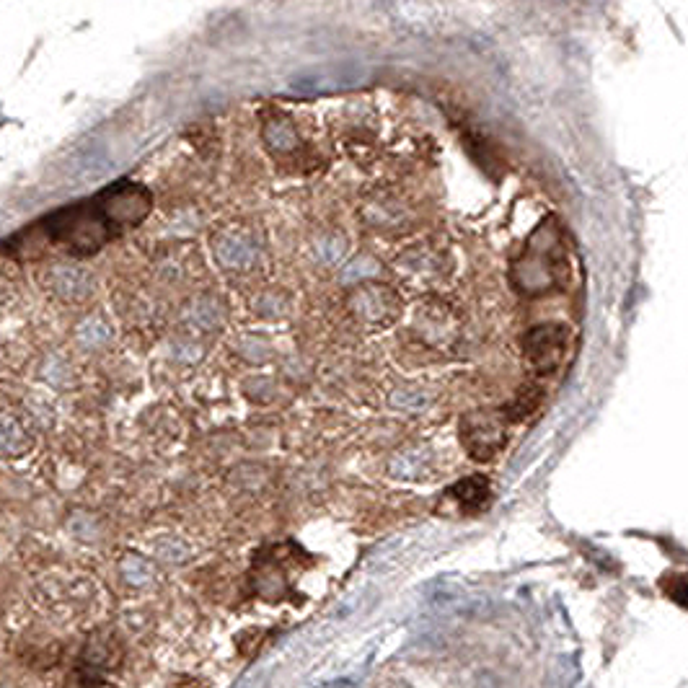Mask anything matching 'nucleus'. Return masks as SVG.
Segmentation results:
<instances>
[{"mask_svg":"<svg viewBox=\"0 0 688 688\" xmlns=\"http://www.w3.org/2000/svg\"><path fill=\"white\" fill-rule=\"evenodd\" d=\"M94 288V280L88 272L78 267H52L50 272V290H55L60 298H68V301H76L83 295L91 293Z\"/></svg>","mask_w":688,"mask_h":688,"instance_id":"5","label":"nucleus"},{"mask_svg":"<svg viewBox=\"0 0 688 688\" xmlns=\"http://www.w3.org/2000/svg\"><path fill=\"white\" fill-rule=\"evenodd\" d=\"M32 448V438L19 420L0 414V458L24 456Z\"/></svg>","mask_w":688,"mask_h":688,"instance_id":"7","label":"nucleus"},{"mask_svg":"<svg viewBox=\"0 0 688 688\" xmlns=\"http://www.w3.org/2000/svg\"><path fill=\"white\" fill-rule=\"evenodd\" d=\"M215 254H218V262L223 267H233V269H246L254 257H257V246L251 241L249 236L244 233H226L215 244Z\"/></svg>","mask_w":688,"mask_h":688,"instance_id":"4","label":"nucleus"},{"mask_svg":"<svg viewBox=\"0 0 688 688\" xmlns=\"http://www.w3.org/2000/svg\"><path fill=\"white\" fill-rule=\"evenodd\" d=\"M526 355L538 370H554L564 357V332L559 326H541L526 337Z\"/></svg>","mask_w":688,"mask_h":688,"instance_id":"2","label":"nucleus"},{"mask_svg":"<svg viewBox=\"0 0 688 688\" xmlns=\"http://www.w3.org/2000/svg\"><path fill=\"white\" fill-rule=\"evenodd\" d=\"M476 422V427H471L469 422H466V445H471L474 440H479V445H476L474 451V458H492V453L497 451L502 445V427L497 425V422H492L489 417H482V420H471Z\"/></svg>","mask_w":688,"mask_h":688,"instance_id":"6","label":"nucleus"},{"mask_svg":"<svg viewBox=\"0 0 688 688\" xmlns=\"http://www.w3.org/2000/svg\"><path fill=\"white\" fill-rule=\"evenodd\" d=\"M86 688H96V686H86Z\"/></svg>","mask_w":688,"mask_h":688,"instance_id":"13","label":"nucleus"},{"mask_svg":"<svg viewBox=\"0 0 688 688\" xmlns=\"http://www.w3.org/2000/svg\"><path fill=\"white\" fill-rule=\"evenodd\" d=\"M122 577L130 582L132 588H143V585H151L153 577H156V570H153L151 562H145L140 557H127L122 562Z\"/></svg>","mask_w":688,"mask_h":688,"instance_id":"9","label":"nucleus"},{"mask_svg":"<svg viewBox=\"0 0 688 688\" xmlns=\"http://www.w3.org/2000/svg\"><path fill=\"white\" fill-rule=\"evenodd\" d=\"M119 663V645L112 642L107 634H94V637L86 642V650H83V663L81 670L83 676L99 678L101 673L112 670Z\"/></svg>","mask_w":688,"mask_h":688,"instance_id":"3","label":"nucleus"},{"mask_svg":"<svg viewBox=\"0 0 688 688\" xmlns=\"http://www.w3.org/2000/svg\"><path fill=\"white\" fill-rule=\"evenodd\" d=\"M192 316H194V319H197V326H205V329H210V326H213V324H210V316L220 321L218 306H213V303H210V301H200V303H197V308H194V311H192Z\"/></svg>","mask_w":688,"mask_h":688,"instance_id":"11","label":"nucleus"},{"mask_svg":"<svg viewBox=\"0 0 688 688\" xmlns=\"http://www.w3.org/2000/svg\"><path fill=\"white\" fill-rule=\"evenodd\" d=\"M264 140H267L269 148H275V151H290V148H295V145H298V138H295L293 125H290V122H285V119L269 122V125L264 127Z\"/></svg>","mask_w":688,"mask_h":688,"instance_id":"8","label":"nucleus"},{"mask_svg":"<svg viewBox=\"0 0 688 688\" xmlns=\"http://www.w3.org/2000/svg\"><path fill=\"white\" fill-rule=\"evenodd\" d=\"M151 213V194L140 184H112L94 200L65 207L39 223V233L73 254H94L109 238L125 228L138 226Z\"/></svg>","mask_w":688,"mask_h":688,"instance_id":"1","label":"nucleus"},{"mask_svg":"<svg viewBox=\"0 0 688 688\" xmlns=\"http://www.w3.org/2000/svg\"><path fill=\"white\" fill-rule=\"evenodd\" d=\"M107 337V326L101 321H88L81 329V342L83 344H101V339Z\"/></svg>","mask_w":688,"mask_h":688,"instance_id":"12","label":"nucleus"},{"mask_svg":"<svg viewBox=\"0 0 688 688\" xmlns=\"http://www.w3.org/2000/svg\"><path fill=\"white\" fill-rule=\"evenodd\" d=\"M456 495L463 507L476 510V507H482V502L487 500V482L484 479H466V482H461L456 487Z\"/></svg>","mask_w":688,"mask_h":688,"instance_id":"10","label":"nucleus"}]
</instances>
